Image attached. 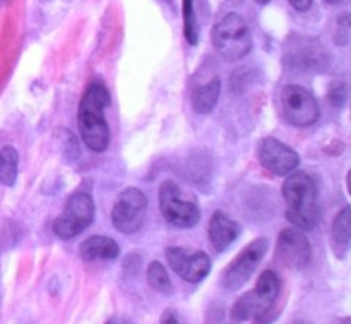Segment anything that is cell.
<instances>
[{
	"label": "cell",
	"instance_id": "obj_14",
	"mask_svg": "<svg viewBox=\"0 0 351 324\" xmlns=\"http://www.w3.org/2000/svg\"><path fill=\"white\" fill-rule=\"evenodd\" d=\"M209 242L218 253H225L240 235V225L226 213L216 211L209 222Z\"/></svg>",
	"mask_w": 351,
	"mask_h": 324
},
{
	"label": "cell",
	"instance_id": "obj_1",
	"mask_svg": "<svg viewBox=\"0 0 351 324\" xmlns=\"http://www.w3.org/2000/svg\"><path fill=\"white\" fill-rule=\"evenodd\" d=\"M110 103V91L101 81L89 82L79 103V132L95 153H105L110 146V127L105 119V108Z\"/></svg>",
	"mask_w": 351,
	"mask_h": 324
},
{
	"label": "cell",
	"instance_id": "obj_3",
	"mask_svg": "<svg viewBox=\"0 0 351 324\" xmlns=\"http://www.w3.org/2000/svg\"><path fill=\"white\" fill-rule=\"evenodd\" d=\"M281 294V280L274 271L266 270L257 280L254 290L243 294L239 301L233 304L230 316L233 321L243 323L250 318H256L257 321H263L269 316L271 309L276 304L278 297ZM257 323V324H259Z\"/></svg>",
	"mask_w": 351,
	"mask_h": 324
},
{
	"label": "cell",
	"instance_id": "obj_19",
	"mask_svg": "<svg viewBox=\"0 0 351 324\" xmlns=\"http://www.w3.org/2000/svg\"><path fill=\"white\" fill-rule=\"evenodd\" d=\"M146 277H147V281H149L151 288H154L158 294L167 295V297H170V295L173 294V285H171L170 277H168L167 270H165V266L161 263H158V261H151L149 266H147Z\"/></svg>",
	"mask_w": 351,
	"mask_h": 324
},
{
	"label": "cell",
	"instance_id": "obj_27",
	"mask_svg": "<svg viewBox=\"0 0 351 324\" xmlns=\"http://www.w3.org/2000/svg\"><path fill=\"white\" fill-rule=\"evenodd\" d=\"M291 324H311L308 321H304V319H298V321H293Z\"/></svg>",
	"mask_w": 351,
	"mask_h": 324
},
{
	"label": "cell",
	"instance_id": "obj_5",
	"mask_svg": "<svg viewBox=\"0 0 351 324\" xmlns=\"http://www.w3.org/2000/svg\"><path fill=\"white\" fill-rule=\"evenodd\" d=\"M95 220V202L88 192H74L69 196L64 211L55 218L53 233L62 240H71L84 232Z\"/></svg>",
	"mask_w": 351,
	"mask_h": 324
},
{
	"label": "cell",
	"instance_id": "obj_4",
	"mask_svg": "<svg viewBox=\"0 0 351 324\" xmlns=\"http://www.w3.org/2000/svg\"><path fill=\"white\" fill-rule=\"evenodd\" d=\"M211 41L219 57L226 62L242 60L250 54L254 45L249 24L237 12H228L215 24Z\"/></svg>",
	"mask_w": 351,
	"mask_h": 324
},
{
	"label": "cell",
	"instance_id": "obj_11",
	"mask_svg": "<svg viewBox=\"0 0 351 324\" xmlns=\"http://www.w3.org/2000/svg\"><path fill=\"white\" fill-rule=\"evenodd\" d=\"M276 257L291 270H305L312 261V247L307 235L297 227L281 230L278 235Z\"/></svg>",
	"mask_w": 351,
	"mask_h": 324
},
{
	"label": "cell",
	"instance_id": "obj_29",
	"mask_svg": "<svg viewBox=\"0 0 351 324\" xmlns=\"http://www.w3.org/2000/svg\"><path fill=\"white\" fill-rule=\"evenodd\" d=\"M43 2H47V0H43Z\"/></svg>",
	"mask_w": 351,
	"mask_h": 324
},
{
	"label": "cell",
	"instance_id": "obj_12",
	"mask_svg": "<svg viewBox=\"0 0 351 324\" xmlns=\"http://www.w3.org/2000/svg\"><path fill=\"white\" fill-rule=\"evenodd\" d=\"M167 261L171 270L189 284H199L211 271V259L204 251L189 253L182 247H168Z\"/></svg>",
	"mask_w": 351,
	"mask_h": 324
},
{
	"label": "cell",
	"instance_id": "obj_6",
	"mask_svg": "<svg viewBox=\"0 0 351 324\" xmlns=\"http://www.w3.org/2000/svg\"><path fill=\"white\" fill-rule=\"evenodd\" d=\"M158 201H160V209L165 220L178 229H192L201 220V209L197 202L185 199L180 187L173 181L161 182Z\"/></svg>",
	"mask_w": 351,
	"mask_h": 324
},
{
	"label": "cell",
	"instance_id": "obj_20",
	"mask_svg": "<svg viewBox=\"0 0 351 324\" xmlns=\"http://www.w3.org/2000/svg\"><path fill=\"white\" fill-rule=\"evenodd\" d=\"M182 14H184V34L189 45L195 47L199 43V24L194 10V0H182Z\"/></svg>",
	"mask_w": 351,
	"mask_h": 324
},
{
	"label": "cell",
	"instance_id": "obj_15",
	"mask_svg": "<svg viewBox=\"0 0 351 324\" xmlns=\"http://www.w3.org/2000/svg\"><path fill=\"white\" fill-rule=\"evenodd\" d=\"M79 254L88 263L96 261H113L120 256L119 244L105 235H93L86 239L79 247Z\"/></svg>",
	"mask_w": 351,
	"mask_h": 324
},
{
	"label": "cell",
	"instance_id": "obj_21",
	"mask_svg": "<svg viewBox=\"0 0 351 324\" xmlns=\"http://www.w3.org/2000/svg\"><path fill=\"white\" fill-rule=\"evenodd\" d=\"M350 40V16L348 12H343V16L336 21L335 41L339 45H346Z\"/></svg>",
	"mask_w": 351,
	"mask_h": 324
},
{
	"label": "cell",
	"instance_id": "obj_22",
	"mask_svg": "<svg viewBox=\"0 0 351 324\" xmlns=\"http://www.w3.org/2000/svg\"><path fill=\"white\" fill-rule=\"evenodd\" d=\"M346 100H348V89H346V84L338 82V84H335L329 89V103H331L335 108H343Z\"/></svg>",
	"mask_w": 351,
	"mask_h": 324
},
{
	"label": "cell",
	"instance_id": "obj_13",
	"mask_svg": "<svg viewBox=\"0 0 351 324\" xmlns=\"http://www.w3.org/2000/svg\"><path fill=\"white\" fill-rule=\"evenodd\" d=\"M285 62L290 67H297L300 71H317L322 72L329 67L331 58H329L328 50L317 43L315 40H300L295 41L288 47Z\"/></svg>",
	"mask_w": 351,
	"mask_h": 324
},
{
	"label": "cell",
	"instance_id": "obj_9",
	"mask_svg": "<svg viewBox=\"0 0 351 324\" xmlns=\"http://www.w3.org/2000/svg\"><path fill=\"white\" fill-rule=\"evenodd\" d=\"M269 249V240L261 237V239L252 240L235 259L225 268L221 275V285L230 292H237L250 280L254 271L261 264V261L266 256Z\"/></svg>",
	"mask_w": 351,
	"mask_h": 324
},
{
	"label": "cell",
	"instance_id": "obj_18",
	"mask_svg": "<svg viewBox=\"0 0 351 324\" xmlns=\"http://www.w3.org/2000/svg\"><path fill=\"white\" fill-rule=\"evenodd\" d=\"M17 165H19V154L16 148L3 146L0 150V184L5 187L16 184Z\"/></svg>",
	"mask_w": 351,
	"mask_h": 324
},
{
	"label": "cell",
	"instance_id": "obj_7",
	"mask_svg": "<svg viewBox=\"0 0 351 324\" xmlns=\"http://www.w3.org/2000/svg\"><path fill=\"white\" fill-rule=\"evenodd\" d=\"M281 115L293 127H311L319 120L321 110L315 96L304 86L288 84L280 95Z\"/></svg>",
	"mask_w": 351,
	"mask_h": 324
},
{
	"label": "cell",
	"instance_id": "obj_2",
	"mask_svg": "<svg viewBox=\"0 0 351 324\" xmlns=\"http://www.w3.org/2000/svg\"><path fill=\"white\" fill-rule=\"evenodd\" d=\"M283 198L287 202V218L300 230H312L321 220L319 192L314 178L307 172L295 170L283 184Z\"/></svg>",
	"mask_w": 351,
	"mask_h": 324
},
{
	"label": "cell",
	"instance_id": "obj_16",
	"mask_svg": "<svg viewBox=\"0 0 351 324\" xmlns=\"http://www.w3.org/2000/svg\"><path fill=\"white\" fill-rule=\"evenodd\" d=\"M351 240V209L345 206L341 211L336 215L331 227V244L338 259H346L350 251Z\"/></svg>",
	"mask_w": 351,
	"mask_h": 324
},
{
	"label": "cell",
	"instance_id": "obj_8",
	"mask_svg": "<svg viewBox=\"0 0 351 324\" xmlns=\"http://www.w3.org/2000/svg\"><path fill=\"white\" fill-rule=\"evenodd\" d=\"M147 211V199L137 187H127L117 196L112 209V223L125 235L137 233L144 225Z\"/></svg>",
	"mask_w": 351,
	"mask_h": 324
},
{
	"label": "cell",
	"instance_id": "obj_25",
	"mask_svg": "<svg viewBox=\"0 0 351 324\" xmlns=\"http://www.w3.org/2000/svg\"><path fill=\"white\" fill-rule=\"evenodd\" d=\"M106 324H134L130 319L123 318V316H113V318H110Z\"/></svg>",
	"mask_w": 351,
	"mask_h": 324
},
{
	"label": "cell",
	"instance_id": "obj_17",
	"mask_svg": "<svg viewBox=\"0 0 351 324\" xmlns=\"http://www.w3.org/2000/svg\"><path fill=\"white\" fill-rule=\"evenodd\" d=\"M219 95H221V82H219V79H213V81L206 82V84L199 86L192 91V108L195 113H202V115L211 113L215 106L218 105Z\"/></svg>",
	"mask_w": 351,
	"mask_h": 324
},
{
	"label": "cell",
	"instance_id": "obj_28",
	"mask_svg": "<svg viewBox=\"0 0 351 324\" xmlns=\"http://www.w3.org/2000/svg\"><path fill=\"white\" fill-rule=\"evenodd\" d=\"M326 2H328V3H339V2H343V0H326Z\"/></svg>",
	"mask_w": 351,
	"mask_h": 324
},
{
	"label": "cell",
	"instance_id": "obj_24",
	"mask_svg": "<svg viewBox=\"0 0 351 324\" xmlns=\"http://www.w3.org/2000/svg\"><path fill=\"white\" fill-rule=\"evenodd\" d=\"M160 324H180V323H178L177 316H175L173 312L167 311V312H165V314H163V318H161Z\"/></svg>",
	"mask_w": 351,
	"mask_h": 324
},
{
	"label": "cell",
	"instance_id": "obj_10",
	"mask_svg": "<svg viewBox=\"0 0 351 324\" xmlns=\"http://www.w3.org/2000/svg\"><path fill=\"white\" fill-rule=\"evenodd\" d=\"M257 158H259V163L263 165L264 170L278 175V177L290 175L300 165V157H298L297 151L288 144L281 143L276 137H264L261 141Z\"/></svg>",
	"mask_w": 351,
	"mask_h": 324
},
{
	"label": "cell",
	"instance_id": "obj_26",
	"mask_svg": "<svg viewBox=\"0 0 351 324\" xmlns=\"http://www.w3.org/2000/svg\"><path fill=\"white\" fill-rule=\"evenodd\" d=\"M254 2H257V3H261V5H264V3H269L271 0H254Z\"/></svg>",
	"mask_w": 351,
	"mask_h": 324
},
{
	"label": "cell",
	"instance_id": "obj_23",
	"mask_svg": "<svg viewBox=\"0 0 351 324\" xmlns=\"http://www.w3.org/2000/svg\"><path fill=\"white\" fill-rule=\"evenodd\" d=\"M288 2H290L291 7H293L295 10H298V12H307L312 7V3H314V0H288Z\"/></svg>",
	"mask_w": 351,
	"mask_h": 324
}]
</instances>
